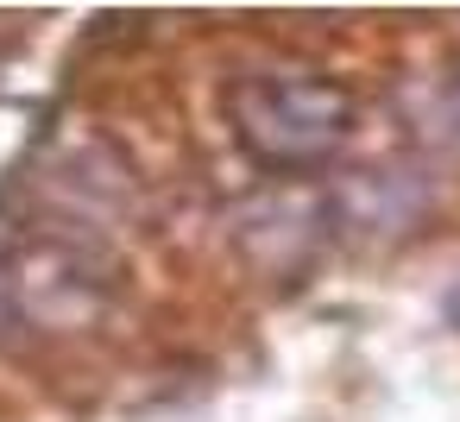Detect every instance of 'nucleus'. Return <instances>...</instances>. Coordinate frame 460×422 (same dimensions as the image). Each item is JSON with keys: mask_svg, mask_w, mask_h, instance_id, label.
<instances>
[{"mask_svg": "<svg viewBox=\"0 0 460 422\" xmlns=\"http://www.w3.org/2000/svg\"><path fill=\"white\" fill-rule=\"evenodd\" d=\"M234 139L271 171H309L353 133V95L315 70H246L227 83Z\"/></svg>", "mask_w": 460, "mask_h": 422, "instance_id": "obj_1", "label": "nucleus"}, {"mask_svg": "<svg viewBox=\"0 0 460 422\" xmlns=\"http://www.w3.org/2000/svg\"><path fill=\"white\" fill-rule=\"evenodd\" d=\"M20 303H26V277H13V265H7V227H0V328L13 321Z\"/></svg>", "mask_w": 460, "mask_h": 422, "instance_id": "obj_2", "label": "nucleus"}, {"mask_svg": "<svg viewBox=\"0 0 460 422\" xmlns=\"http://www.w3.org/2000/svg\"><path fill=\"white\" fill-rule=\"evenodd\" d=\"M441 139H447V145H460V76L441 89Z\"/></svg>", "mask_w": 460, "mask_h": 422, "instance_id": "obj_3", "label": "nucleus"}]
</instances>
